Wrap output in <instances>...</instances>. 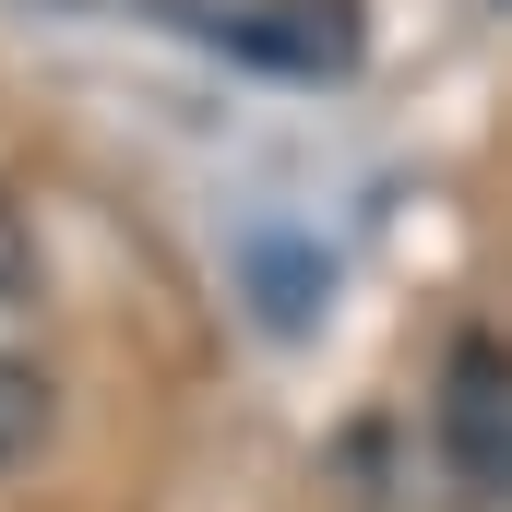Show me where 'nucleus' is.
I'll list each match as a JSON object with an SVG mask.
<instances>
[{
    "mask_svg": "<svg viewBox=\"0 0 512 512\" xmlns=\"http://www.w3.org/2000/svg\"><path fill=\"white\" fill-rule=\"evenodd\" d=\"M441 453L465 489L512 501V346H465L441 370Z\"/></svg>",
    "mask_w": 512,
    "mask_h": 512,
    "instance_id": "f257e3e1",
    "label": "nucleus"
},
{
    "mask_svg": "<svg viewBox=\"0 0 512 512\" xmlns=\"http://www.w3.org/2000/svg\"><path fill=\"white\" fill-rule=\"evenodd\" d=\"M227 48L262 60V72L322 84V72H346V60H358V0H262V12L227 24Z\"/></svg>",
    "mask_w": 512,
    "mask_h": 512,
    "instance_id": "f03ea898",
    "label": "nucleus"
},
{
    "mask_svg": "<svg viewBox=\"0 0 512 512\" xmlns=\"http://www.w3.org/2000/svg\"><path fill=\"white\" fill-rule=\"evenodd\" d=\"M48 429H60V393H48V370L0 346V477H12V465H36V453H48Z\"/></svg>",
    "mask_w": 512,
    "mask_h": 512,
    "instance_id": "7ed1b4c3",
    "label": "nucleus"
},
{
    "mask_svg": "<svg viewBox=\"0 0 512 512\" xmlns=\"http://www.w3.org/2000/svg\"><path fill=\"white\" fill-rule=\"evenodd\" d=\"M36 298V239H24V215L0 203V310H24Z\"/></svg>",
    "mask_w": 512,
    "mask_h": 512,
    "instance_id": "20e7f679",
    "label": "nucleus"
}]
</instances>
